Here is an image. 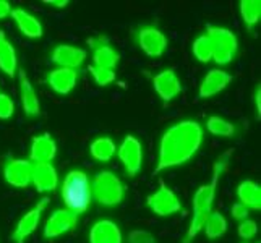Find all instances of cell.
<instances>
[{
    "label": "cell",
    "instance_id": "cell-1",
    "mask_svg": "<svg viewBox=\"0 0 261 243\" xmlns=\"http://www.w3.org/2000/svg\"><path fill=\"white\" fill-rule=\"evenodd\" d=\"M203 143V128L195 120H182L167 128L159 143V159L154 174L161 170L184 166L190 160Z\"/></svg>",
    "mask_w": 261,
    "mask_h": 243
},
{
    "label": "cell",
    "instance_id": "cell-2",
    "mask_svg": "<svg viewBox=\"0 0 261 243\" xmlns=\"http://www.w3.org/2000/svg\"><path fill=\"white\" fill-rule=\"evenodd\" d=\"M232 156V149L226 151L224 154H221L214 162L213 167V178L210 183L201 185L193 195V218L190 222V227L187 230V235L184 243H192L193 238L203 230L204 222L208 219V215L213 212V201L216 198V190H218V183L221 175L226 172V169L229 166V160Z\"/></svg>",
    "mask_w": 261,
    "mask_h": 243
},
{
    "label": "cell",
    "instance_id": "cell-3",
    "mask_svg": "<svg viewBox=\"0 0 261 243\" xmlns=\"http://www.w3.org/2000/svg\"><path fill=\"white\" fill-rule=\"evenodd\" d=\"M60 196L65 203V209L80 215L89 209L93 200L91 180L85 170L73 169L65 175L60 186Z\"/></svg>",
    "mask_w": 261,
    "mask_h": 243
},
{
    "label": "cell",
    "instance_id": "cell-4",
    "mask_svg": "<svg viewBox=\"0 0 261 243\" xmlns=\"http://www.w3.org/2000/svg\"><path fill=\"white\" fill-rule=\"evenodd\" d=\"M206 36L211 41L213 46V60L218 65H227L233 60L236 53L239 50V39L227 28H221V26H206Z\"/></svg>",
    "mask_w": 261,
    "mask_h": 243
},
{
    "label": "cell",
    "instance_id": "cell-5",
    "mask_svg": "<svg viewBox=\"0 0 261 243\" xmlns=\"http://www.w3.org/2000/svg\"><path fill=\"white\" fill-rule=\"evenodd\" d=\"M93 200L102 206H117L123 200V185L111 170H101L91 180Z\"/></svg>",
    "mask_w": 261,
    "mask_h": 243
},
{
    "label": "cell",
    "instance_id": "cell-6",
    "mask_svg": "<svg viewBox=\"0 0 261 243\" xmlns=\"http://www.w3.org/2000/svg\"><path fill=\"white\" fill-rule=\"evenodd\" d=\"M149 209L161 215V218H167L178 211H182V204H180L178 198L170 188L164 183V180H159V190L148 196L146 200Z\"/></svg>",
    "mask_w": 261,
    "mask_h": 243
},
{
    "label": "cell",
    "instance_id": "cell-7",
    "mask_svg": "<svg viewBox=\"0 0 261 243\" xmlns=\"http://www.w3.org/2000/svg\"><path fill=\"white\" fill-rule=\"evenodd\" d=\"M117 156H119L120 162L123 164L127 175L135 177L140 172L141 164H143V148H141V143L135 137L127 134V137L123 138L120 146L117 148Z\"/></svg>",
    "mask_w": 261,
    "mask_h": 243
},
{
    "label": "cell",
    "instance_id": "cell-8",
    "mask_svg": "<svg viewBox=\"0 0 261 243\" xmlns=\"http://www.w3.org/2000/svg\"><path fill=\"white\" fill-rule=\"evenodd\" d=\"M49 201H50L49 198H42V200L36 204L33 209H30L20 221H18L16 227L12 233V240L15 243H24L26 238L36 232V229H38V226H39V221H41V214L44 209L47 208Z\"/></svg>",
    "mask_w": 261,
    "mask_h": 243
},
{
    "label": "cell",
    "instance_id": "cell-9",
    "mask_svg": "<svg viewBox=\"0 0 261 243\" xmlns=\"http://www.w3.org/2000/svg\"><path fill=\"white\" fill-rule=\"evenodd\" d=\"M78 224V215L73 214L68 209H56L54 211L47 221L46 226H44V237L46 238H56L64 235V233L71 232Z\"/></svg>",
    "mask_w": 261,
    "mask_h": 243
},
{
    "label": "cell",
    "instance_id": "cell-10",
    "mask_svg": "<svg viewBox=\"0 0 261 243\" xmlns=\"http://www.w3.org/2000/svg\"><path fill=\"white\" fill-rule=\"evenodd\" d=\"M33 162L28 159H12L4 166V177L8 185L15 188H28L31 185Z\"/></svg>",
    "mask_w": 261,
    "mask_h": 243
},
{
    "label": "cell",
    "instance_id": "cell-11",
    "mask_svg": "<svg viewBox=\"0 0 261 243\" xmlns=\"http://www.w3.org/2000/svg\"><path fill=\"white\" fill-rule=\"evenodd\" d=\"M152 86L166 105L182 93V83H180L174 68H166L152 76Z\"/></svg>",
    "mask_w": 261,
    "mask_h": 243
},
{
    "label": "cell",
    "instance_id": "cell-12",
    "mask_svg": "<svg viewBox=\"0 0 261 243\" xmlns=\"http://www.w3.org/2000/svg\"><path fill=\"white\" fill-rule=\"evenodd\" d=\"M138 44L149 57H161L167 49V38L154 26H145L138 31Z\"/></svg>",
    "mask_w": 261,
    "mask_h": 243
},
{
    "label": "cell",
    "instance_id": "cell-13",
    "mask_svg": "<svg viewBox=\"0 0 261 243\" xmlns=\"http://www.w3.org/2000/svg\"><path fill=\"white\" fill-rule=\"evenodd\" d=\"M57 156V143L49 133L34 137L31 141L30 160L33 164H50Z\"/></svg>",
    "mask_w": 261,
    "mask_h": 243
},
{
    "label": "cell",
    "instance_id": "cell-14",
    "mask_svg": "<svg viewBox=\"0 0 261 243\" xmlns=\"http://www.w3.org/2000/svg\"><path fill=\"white\" fill-rule=\"evenodd\" d=\"M18 85H20V99H21V107L24 111V115L30 117V119L31 117H38L41 114L39 99L23 68L18 70Z\"/></svg>",
    "mask_w": 261,
    "mask_h": 243
},
{
    "label": "cell",
    "instance_id": "cell-15",
    "mask_svg": "<svg viewBox=\"0 0 261 243\" xmlns=\"http://www.w3.org/2000/svg\"><path fill=\"white\" fill-rule=\"evenodd\" d=\"M50 59L54 64H57L60 68L76 70L78 67H82L83 62L86 60V50L68 46V44H60V46H57L52 50Z\"/></svg>",
    "mask_w": 261,
    "mask_h": 243
},
{
    "label": "cell",
    "instance_id": "cell-16",
    "mask_svg": "<svg viewBox=\"0 0 261 243\" xmlns=\"http://www.w3.org/2000/svg\"><path fill=\"white\" fill-rule=\"evenodd\" d=\"M230 81H232V75H229L227 71L219 70V68H213L203 78L198 96H200V99L213 97L218 93L224 91V89L230 85Z\"/></svg>",
    "mask_w": 261,
    "mask_h": 243
},
{
    "label": "cell",
    "instance_id": "cell-17",
    "mask_svg": "<svg viewBox=\"0 0 261 243\" xmlns=\"http://www.w3.org/2000/svg\"><path fill=\"white\" fill-rule=\"evenodd\" d=\"M31 183L38 193H50L59 185L57 170L52 164H33Z\"/></svg>",
    "mask_w": 261,
    "mask_h": 243
},
{
    "label": "cell",
    "instance_id": "cell-18",
    "mask_svg": "<svg viewBox=\"0 0 261 243\" xmlns=\"http://www.w3.org/2000/svg\"><path fill=\"white\" fill-rule=\"evenodd\" d=\"M89 243H122V232L109 219L97 221L89 230Z\"/></svg>",
    "mask_w": 261,
    "mask_h": 243
},
{
    "label": "cell",
    "instance_id": "cell-19",
    "mask_svg": "<svg viewBox=\"0 0 261 243\" xmlns=\"http://www.w3.org/2000/svg\"><path fill=\"white\" fill-rule=\"evenodd\" d=\"M10 16L15 20L18 30H20L21 34H24L26 38L38 39V38H41V36L44 34L41 21L34 15H31L30 12L23 10V8H12Z\"/></svg>",
    "mask_w": 261,
    "mask_h": 243
},
{
    "label": "cell",
    "instance_id": "cell-20",
    "mask_svg": "<svg viewBox=\"0 0 261 243\" xmlns=\"http://www.w3.org/2000/svg\"><path fill=\"white\" fill-rule=\"evenodd\" d=\"M78 71L70 68H56L47 75V85L59 94H68L76 86Z\"/></svg>",
    "mask_w": 261,
    "mask_h": 243
},
{
    "label": "cell",
    "instance_id": "cell-21",
    "mask_svg": "<svg viewBox=\"0 0 261 243\" xmlns=\"http://www.w3.org/2000/svg\"><path fill=\"white\" fill-rule=\"evenodd\" d=\"M0 70L7 76L15 78L18 71V59L13 44L8 41L4 30H0Z\"/></svg>",
    "mask_w": 261,
    "mask_h": 243
},
{
    "label": "cell",
    "instance_id": "cell-22",
    "mask_svg": "<svg viewBox=\"0 0 261 243\" xmlns=\"http://www.w3.org/2000/svg\"><path fill=\"white\" fill-rule=\"evenodd\" d=\"M239 203H242L248 209L259 211L261 209V188L253 180H244L237 186Z\"/></svg>",
    "mask_w": 261,
    "mask_h": 243
},
{
    "label": "cell",
    "instance_id": "cell-23",
    "mask_svg": "<svg viewBox=\"0 0 261 243\" xmlns=\"http://www.w3.org/2000/svg\"><path fill=\"white\" fill-rule=\"evenodd\" d=\"M115 143L109 137H99L89 145V152L99 162H109L115 156Z\"/></svg>",
    "mask_w": 261,
    "mask_h": 243
},
{
    "label": "cell",
    "instance_id": "cell-24",
    "mask_svg": "<svg viewBox=\"0 0 261 243\" xmlns=\"http://www.w3.org/2000/svg\"><path fill=\"white\" fill-rule=\"evenodd\" d=\"M119 60H120V56L111 46H97V47H94V52H93L94 67L115 70L117 64H119Z\"/></svg>",
    "mask_w": 261,
    "mask_h": 243
},
{
    "label": "cell",
    "instance_id": "cell-25",
    "mask_svg": "<svg viewBox=\"0 0 261 243\" xmlns=\"http://www.w3.org/2000/svg\"><path fill=\"white\" fill-rule=\"evenodd\" d=\"M203 230H204L206 237H208L210 240L219 238V237H222L224 233L227 232V221H226V218H224L221 212L213 211L208 215V219H206Z\"/></svg>",
    "mask_w": 261,
    "mask_h": 243
},
{
    "label": "cell",
    "instance_id": "cell-26",
    "mask_svg": "<svg viewBox=\"0 0 261 243\" xmlns=\"http://www.w3.org/2000/svg\"><path fill=\"white\" fill-rule=\"evenodd\" d=\"M240 15L248 30L259 23L261 18V2L259 0H240Z\"/></svg>",
    "mask_w": 261,
    "mask_h": 243
},
{
    "label": "cell",
    "instance_id": "cell-27",
    "mask_svg": "<svg viewBox=\"0 0 261 243\" xmlns=\"http://www.w3.org/2000/svg\"><path fill=\"white\" fill-rule=\"evenodd\" d=\"M206 128H208V131L214 134V137H222V138H230L233 137V133H236V127H233L229 120L218 115L210 117L208 122H206Z\"/></svg>",
    "mask_w": 261,
    "mask_h": 243
},
{
    "label": "cell",
    "instance_id": "cell-28",
    "mask_svg": "<svg viewBox=\"0 0 261 243\" xmlns=\"http://www.w3.org/2000/svg\"><path fill=\"white\" fill-rule=\"evenodd\" d=\"M193 56L201 62V64H208L210 60H213V46L211 41L206 34L198 36V38L193 41Z\"/></svg>",
    "mask_w": 261,
    "mask_h": 243
},
{
    "label": "cell",
    "instance_id": "cell-29",
    "mask_svg": "<svg viewBox=\"0 0 261 243\" xmlns=\"http://www.w3.org/2000/svg\"><path fill=\"white\" fill-rule=\"evenodd\" d=\"M89 71H91L94 81L99 86H109L111 83H114V81H115V71L114 70L89 65Z\"/></svg>",
    "mask_w": 261,
    "mask_h": 243
},
{
    "label": "cell",
    "instance_id": "cell-30",
    "mask_svg": "<svg viewBox=\"0 0 261 243\" xmlns=\"http://www.w3.org/2000/svg\"><path fill=\"white\" fill-rule=\"evenodd\" d=\"M239 237L240 238H244V240H250V238H253L256 233H258V224L255 221H251V219H245V221H242L239 224Z\"/></svg>",
    "mask_w": 261,
    "mask_h": 243
},
{
    "label": "cell",
    "instance_id": "cell-31",
    "mask_svg": "<svg viewBox=\"0 0 261 243\" xmlns=\"http://www.w3.org/2000/svg\"><path fill=\"white\" fill-rule=\"evenodd\" d=\"M15 114V102L10 96L0 93V120H8Z\"/></svg>",
    "mask_w": 261,
    "mask_h": 243
},
{
    "label": "cell",
    "instance_id": "cell-32",
    "mask_svg": "<svg viewBox=\"0 0 261 243\" xmlns=\"http://www.w3.org/2000/svg\"><path fill=\"white\" fill-rule=\"evenodd\" d=\"M128 243H156V237L148 230H132L128 233Z\"/></svg>",
    "mask_w": 261,
    "mask_h": 243
},
{
    "label": "cell",
    "instance_id": "cell-33",
    "mask_svg": "<svg viewBox=\"0 0 261 243\" xmlns=\"http://www.w3.org/2000/svg\"><path fill=\"white\" fill-rule=\"evenodd\" d=\"M230 212H232V218H233V219H237V221L242 222V221L248 219V212H250V209L245 208V206L242 204V203H236V204H232Z\"/></svg>",
    "mask_w": 261,
    "mask_h": 243
},
{
    "label": "cell",
    "instance_id": "cell-34",
    "mask_svg": "<svg viewBox=\"0 0 261 243\" xmlns=\"http://www.w3.org/2000/svg\"><path fill=\"white\" fill-rule=\"evenodd\" d=\"M12 13V5L7 2V0H0V20L8 18Z\"/></svg>",
    "mask_w": 261,
    "mask_h": 243
},
{
    "label": "cell",
    "instance_id": "cell-35",
    "mask_svg": "<svg viewBox=\"0 0 261 243\" xmlns=\"http://www.w3.org/2000/svg\"><path fill=\"white\" fill-rule=\"evenodd\" d=\"M255 109H256V119H261V86L258 85L255 89Z\"/></svg>",
    "mask_w": 261,
    "mask_h": 243
},
{
    "label": "cell",
    "instance_id": "cell-36",
    "mask_svg": "<svg viewBox=\"0 0 261 243\" xmlns=\"http://www.w3.org/2000/svg\"><path fill=\"white\" fill-rule=\"evenodd\" d=\"M44 4L57 7V8H65L68 5V0H44Z\"/></svg>",
    "mask_w": 261,
    "mask_h": 243
},
{
    "label": "cell",
    "instance_id": "cell-37",
    "mask_svg": "<svg viewBox=\"0 0 261 243\" xmlns=\"http://www.w3.org/2000/svg\"><path fill=\"white\" fill-rule=\"evenodd\" d=\"M244 243H251V241H244ZM258 243H259V241H258Z\"/></svg>",
    "mask_w": 261,
    "mask_h": 243
}]
</instances>
